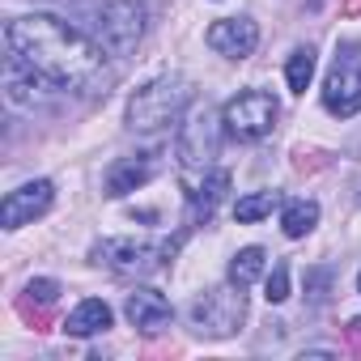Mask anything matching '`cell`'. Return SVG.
<instances>
[{
	"label": "cell",
	"instance_id": "cell-25",
	"mask_svg": "<svg viewBox=\"0 0 361 361\" xmlns=\"http://www.w3.org/2000/svg\"><path fill=\"white\" fill-rule=\"evenodd\" d=\"M357 293H361V272H357Z\"/></svg>",
	"mask_w": 361,
	"mask_h": 361
},
{
	"label": "cell",
	"instance_id": "cell-10",
	"mask_svg": "<svg viewBox=\"0 0 361 361\" xmlns=\"http://www.w3.org/2000/svg\"><path fill=\"white\" fill-rule=\"evenodd\" d=\"M51 90H56V85H51L43 73H35L18 51L5 56V94H9L13 106H39V102L51 98Z\"/></svg>",
	"mask_w": 361,
	"mask_h": 361
},
{
	"label": "cell",
	"instance_id": "cell-24",
	"mask_svg": "<svg viewBox=\"0 0 361 361\" xmlns=\"http://www.w3.org/2000/svg\"><path fill=\"white\" fill-rule=\"evenodd\" d=\"M344 13H361V0H348V5H344Z\"/></svg>",
	"mask_w": 361,
	"mask_h": 361
},
{
	"label": "cell",
	"instance_id": "cell-16",
	"mask_svg": "<svg viewBox=\"0 0 361 361\" xmlns=\"http://www.w3.org/2000/svg\"><path fill=\"white\" fill-rule=\"evenodd\" d=\"M314 226H319V204H314V200H289V204H285V213H281L285 238H306Z\"/></svg>",
	"mask_w": 361,
	"mask_h": 361
},
{
	"label": "cell",
	"instance_id": "cell-9",
	"mask_svg": "<svg viewBox=\"0 0 361 361\" xmlns=\"http://www.w3.org/2000/svg\"><path fill=\"white\" fill-rule=\"evenodd\" d=\"M56 200V188H51V178H35V183H22L18 192L5 196V204H0V226L5 230H22L30 221H39Z\"/></svg>",
	"mask_w": 361,
	"mask_h": 361
},
{
	"label": "cell",
	"instance_id": "cell-3",
	"mask_svg": "<svg viewBox=\"0 0 361 361\" xmlns=\"http://www.w3.org/2000/svg\"><path fill=\"white\" fill-rule=\"evenodd\" d=\"M188 106H192L188 77H178V73L174 77H157V81H149L145 90L132 94V102H128V128L132 132H161V128L183 119Z\"/></svg>",
	"mask_w": 361,
	"mask_h": 361
},
{
	"label": "cell",
	"instance_id": "cell-7",
	"mask_svg": "<svg viewBox=\"0 0 361 361\" xmlns=\"http://www.w3.org/2000/svg\"><path fill=\"white\" fill-rule=\"evenodd\" d=\"M323 106L340 119L361 111V43H340L323 81Z\"/></svg>",
	"mask_w": 361,
	"mask_h": 361
},
{
	"label": "cell",
	"instance_id": "cell-6",
	"mask_svg": "<svg viewBox=\"0 0 361 361\" xmlns=\"http://www.w3.org/2000/svg\"><path fill=\"white\" fill-rule=\"evenodd\" d=\"M247 319V298H243V285H221V289H209L204 298L192 302V327L209 340H226L243 327Z\"/></svg>",
	"mask_w": 361,
	"mask_h": 361
},
{
	"label": "cell",
	"instance_id": "cell-12",
	"mask_svg": "<svg viewBox=\"0 0 361 361\" xmlns=\"http://www.w3.org/2000/svg\"><path fill=\"white\" fill-rule=\"evenodd\" d=\"M157 170H161L157 153H132V157L111 161V170H106V178H102V188H106V196H115V200H119V196H128V192L145 188Z\"/></svg>",
	"mask_w": 361,
	"mask_h": 361
},
{
	"label": "cell",
	"instance_id": "cell-14",
	"mask_svg": "<svg viewBox=\"0 0 361 361\" xmlns=\"http://www.w3.org/2000/svg\"><path fill=\"white\" fill-rule=\"evenodd\" d=\"M230 192V174L226 170H200V174H188V200L196 209V217H213V209L221 204V196Z\"/></svg>",
	"mask_w": 361,
	"mask_h": 361
},
{
	"label": "cell",
	"instance_id": "cell-2",
	"mask_svg": "<svg viewBox=\"0 0 361 361\" xmlns=\"http://www.w3.org/2000/svg\"><path fill=\"white\" fill-rule=\"evenodd\" d=\"M73 18L81 30H90L111 56H128L149 26V13L140 0H73Z\"/></svg>",
	"mask_w": 361,
	"mask_h": 361
},
{
	"label": "cell",
	"instance_id": "cell-17",
	"mask_svg": "<svg viewBox=\"0 0 361 361\" xmlns=\"http://www.w3.org/2000/svg\"><path fill=\"white\" fill-rule=\"evenodd\" d=\"M285 81H289L293 94H306V90H310V81H314V47H298V51L289 56Z\"/></svg>",
	"mask_w": 361,
	"mask_h": 361
},
{
	"label": "cell",
	"instance_id": "cell-8",
	"mask_svg": "<svg viewBox=\"0 0 361 361\" xmlns=\"http://www.w3.org/2000/svg\"><path fill=\"white\" fill-rule=\"evenodd\" d=\"M276 115H281V106H276V98L264 94V90H247V94L230 98L226 111H221L226 132H230L234 140H259V136H268V132L276 128Z\"/></svg>",
	"mask_w": 361,
	"mask_h": 361
},
{
	"label": "cell",
	"instance_id": "cell-11",
	"mask_svg": "<svg viewBox=\"0 0 361 361\" xmlns=\"http://www.w3.org/2000/svg\"><path fill=\"white\" fill-rule=\"evenodd\" d=\"M259 43V26L251 18H221L209 26V47L226 60H247Z\"/></svg>",
	"mask_w": 361,
	"mask_h": 361
},
{
	"label": "cell",
	"instance_id": "cell-22",
	"mask_svg": "<svg viewBox=\"0 0 361 361\" xmlns=\"http://www.w3.org/2000/svg\"><path fill=\"white\" fill-rule=\"evenodd\" d=\"M327 285H331V272H327V268H314V272H306V289H310L314 306H319V302H327Z\"/></svg>",
	"mask_w": 361,
	"mask_h": 361
},
{
	"label": "cell",
	"instance_id": "cell-23",
	"mask_svg": "<svg viewBox=\"0 0 361 361\" xmlns=\"http://www.w3.org/2000/svg\"><path fill=\"white\" fill-rule=\"evenodd\" d=\"M348 336H353V340L361 344V319H353V323H348Z\"/></svg>",
	"mask_w": 361,
	"mask_h": 361
},
{
	"label": "cell",
	"instance_id": "cell-19",
	"mask_svg": "<svg viewBox=\"0 0 361 361\" xmlns=\"http://www.w3.org/2000/svg\"><path fill=\"white\" fill-rule=\"evenodd\" d=\"M276 204H281L276 192H251V196H243V200L234 204V217H238L243 226H255V221H264Z\"/></svg>",
	"mask_w": 361,
	"mask_h": 361
},
{
	"label": "cell",
	"instance_id": "cell-18",
	"mask_svg": "<svg viewBox=\"0 0 361 361\" xmlns=\"http://www.w3.org/2000/svg\"><path fill=\"white\" fill-rule=\"evenodd\" d=\"M264 264H268L264 247H243V251H238V255L230 259V281L247 289V285H251V281H255V276L264 272Z\"/></svg>",
	"mask_w": 361,
	"mask_h": 361
},
{
	"label": "cell",
	"instance_id": "cell-4",
	"mask_svg": "<svg viewBox=\"0 0 361 361\" xmlns=\"http://www.w3.org/2000/svg\"><path fill=\"white\" fill-rule=\"evenodd\" d=\"M178 243L161 238V243H149V238H102L90 247V259L119 272V276H153L157 268H166V259L174 255Z\"/></svg>",
	"mask_w": 361,
	"mask_h": 361
},
{
	"label": "cell",
	"instance_id": "cell-1",
	"mask_svg": "<svg viewBox=\"0 0 361 361\" xmlns=\"http://www.w3.org/2000/svg\"><path fill=\"white\" fill-rule=\"evenodd\" d=\"M5 43L64 94L94 98V94H106L115 81L111 60H106L111 51L90 30H81L77 22H64L56 13L13 18L5 26Z\"/></svg>",
	"mask_w": 361,
	"mask_h": 361
},
{
	"label": "cell",
	"instance_id": "cell-21",
	"mask_svg": "<svg viewBox=\"0 0 361 361\" xmlns=\"http://www.w3.org/2000/svg\"><path fill=\"white\" fill-rule=\"evenodd\" d=\"M264 289H268V302H285L289 298V264H276Z\"/></svg>",
	"mask_w": 361,
	"mask_h": 361
},
{
	"label": "cell",
	"instance_id": "cell-20",
	"mask_svg": "<svg viewBox=\"0 0 361 361\" xmlns=\"http://www.w3.org/2000/svg\"><path fill=\"white\" fill-rule=\"evenodd\" d=\"M56 298H60V285L56 281H30L26 285V306L47 310V306H56Z\"/></svg>",
	"mask_w": 361,
	"mask_h": 361
},
{
	"label": "cell",
	"instance_id": "cell-5",
	"mask_svg": "<svg viewBox=\"0 0 361 361\" xmlns=\"http://www.w3.org/2000/svg\"><path fill=\"white\" fill-rule=\"evenodd\" d=\"M221 123L226 119H217V111L209 102H196L188 111V119L178 123V161H183L188 174H200L213 166L217 145H221Z\"/></svg>",
	"mask_w": 361,
	"mask_h": 361
},
{
	"label": "cell",
	"instance_id": "cell-15",
	"mask_svg": "<svg viewBox=\"0 0 361 361\" xmlns=\"http://www.w3.org/2000/svg\"><path fill=\"white\" fill-rule=\"evenodd\" d=\"M111 327V306L102 302V298H85L68 319H64V331L68 336H98V331H106Z\"/></svg>",
	"mask_w": 361,
	"mask_h": 361
},
{
	"label": "cell",
	"instance_id": "cell-13",
	"mask_svg": "<svg viewBox=\"0 0 361 361\" xmlns=\"http://www.w3.org/2000/svg\"><path fill=\"white\" fill-rule=\"evenodd\" d=\"M123 314H128V323L136 327V331H145V336H153V331H161L166 323H170V302L157 293V289H132L128 293V302H123Z\"/></svg>",
	"mask_w": 361,
	"mask_h": 361
}]
</instances>
